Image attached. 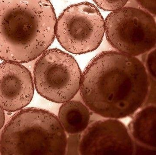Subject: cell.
Instances as JSON below:
<instances>
[{"mask_svg": "<svg viewBox=\"0 0 156 155\" xmlns=\"http://www.w3.org/2000/svg\"><path fill=\"white\" fill-rule=\"evenodd\" d=\"M149 77L136 57L119 51H103L90 61L82 77L80 93L84 104L106 118L133 115L143 106Z\"/></svg>", "mask_w": 156, "mask_h": 155, "instance_id": "6da1fadb", "label": "cell"}, {"mask_svg": "<svg viewBox=\"0 0 156 155\" xmlns=\"http://www.w3.org/2000/svg\"><path fill=\"white\" fill-rule=\"evenodd\" d=\"M56 16L49 0H0V59L24 63L53 42Z\"/></svg>", "mask_w": 156, "mask_h": 155, "instance_id": "7a4b0ae2", "label": "cell"}, {"mask_svg": "<svg viewBox=\"0 0 156 155\" xmlns=\"http://www.w3.org/2000/svg\"><path fill=\"white\" fill-rule=\"evenodd\" d=\"M67 137L58 118L37 108L14 114L0 137V153L9 155H64Z\"/></svg>", "mask_w": 156, "mask_h": 155, "instance_id": "3957f363", "label": "cell"}, {"mask_svg": "<svg viewBox=\"0 0 156 155\" xmlns=\"http://www.w3.org/2000/svg\"><path fill=\"white\" fill-rule=\"evenodd\" d=\"M34 76L39 95L51 102L63 103L77 94L83 74L73 56L53 49L45 51L37 61Z\"/></svg>", "mask_w": 156, "mask_h": 155, "instance_id": "277c9868", "label": "cell"}, {"mask_svg": "<svg viewBox=\"0 0 156 155\" xmlns=\"http://www.w3.org/2000/svg\"><path fill=\"white\" fill-rule=\"evenodd\" d=\"M109 44L119 52L139 56L155 47L156 22L144 9L126 7L113 11L105 21Z\"/></svg>", "mask_w": 156, "mask_h": 155, "instance_id": "5b68a950", "label": "cell"}, {"mask_svg": "<svg viewBox=\"0 0 156 155\" xmlns=\"http://www.w3.org/2000/svg\"><path fill=\"white\" fill-rule=\"evenodd\" d=\"M105 21L99 9L88 2L66 8L56 22L55 35L66 51L82 54L96 50L103 41Z\"/></svg>", "mask_w": 156, "mask_h": 155, "instance_id": "8992f818", "label": "cell"}, {"mask_svg": "<svg viewBox=\"0 0 156 155\" xmlns=\"http://www.w3.org/2000/svg\"><path fill=\"white\" fill-rule=\"evenodd\" d=\"M83 133L80 154H133V142L127 127L117 119L95 121L89 123Z\"/></svg>", "mask_w": 156, "mask_h": 155, "instance_id": "52a82bcc", "label": "cell"}, {"mask_svg": "<svg viewBox=\"0 0 156 155\" xmlns=\"http://www.w3.org/2000/svg\"><path fill=\"white\" fill-rule=\"evenodd\" d=\"M34 88L30 71L20 63H0V107L8 112L20 110L28 105Z\"/></svg>", "mask_w": 156, "mask_h": 155, "instance_id": "ba28073f", "label": "cell"}, {"mask_svg": "<svg viewBox=\"0 0 156 155\" xmlns=\"http://www.w3.org/2000/svg\"><path fill=\"white\" fill-rule=\"evenodd\" d=\"M127 130L134 149L141 154L151 153L156 148V107L154 104L143 107L134 115Z\"/></svg>", "mask_w": 156, "mask_h": 155, "instance_id": "9c48e42d", "label": "cell"}, {"mask_svg": "<svg viewBox=\"0 0 156 155\" xmlns=\"http://www.w3.org/2000/svg\"><path fill=\"white\" fill-rule=\"evenodd\" d=\"M89 109L78 101L64 103L59 111L58 119L65 132L69 134H81L89 125Z\"/></svg>", "mask_w": 156, "mask_h": 155, "instance_id": "30bf717a", "label": "cell"}, {"mask_svg": "<svg viewBox=\"0 0 156 155\" xmlns=\"http://www.w3.org/2000/svg\"><path fill=\"white\" fill-rule=\"evenodd\" d=\"M129 0H93L100 9L107 11H114L123 8Z\"/></svg>", "mask_w": 156, "mask_h": 155, "instance_id": "8fae6325", "label": "cell"}, {"mask_svg": "<svg viewBox=\"0 0 156 155\" xmlns=\"http://www.w3.org/2000/svg\"><path fill=\"white\" fill-rule=\"evenodd\" d=\"M81 138V134H69L68 140L67 139L66 154L68 155L80 154L79 147Z\"/></svg>", "mask_w": 156, "mask_h": 155, "instance_id": "7c38bea8", "label": "cell"}, {"mask_svg": "<svg viewBox=\"0 0 156 155\" xmlns=\"http://www.w3.org/2000/svg\"><path fill=\"white\" fill-rule=\"evenodd\" d=\"M145 66L150 77L156 79V50H154L147 55Z\"/></svg>", "mask_w": 156, "mask_h": 155, "instance_id": "4fadbf2b", "label": "cell"}, {"mask_svg": "<svg viewBox=\"0 0 156 155\" xmlns=\"http://www.w3.org/2000/svg\"><path fill=\"white\" fill-rule=\"evenodd\" d=\"M140 7L152 15H156V0H136Z\"/></svg>", "mask_w": 156, "mask_h": 155, "instance_id": "5bb4252c", "label": "cell"}, {"mask_svg": "<svg viewBox=\"0 0 156 155\" xmlns=\"http://www.w3.org/2000/svg\"><path fill=\"white\" fill-rule=\"evenodd\" d=\"M5 115L4 110L0 107V130L5 125Z\"/></svg>", "mask_w": 156, "mask_h": 155, "instance_id": "9a60e30c", "label": "cell"}]
</instances>
